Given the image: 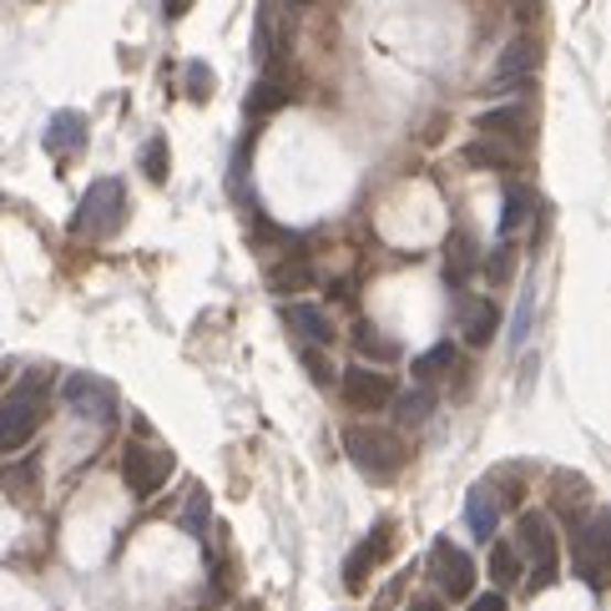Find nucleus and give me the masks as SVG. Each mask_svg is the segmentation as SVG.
Returning a JSON list of instances; mask_svg holds the SVG:
<instances>
[{
	"label": "nucleus",
	"instance_id": "obj_15",
	"mask_svg": "<svg viewBox=\"0 0 611 611\" xmlns=\"http://www.w3.org/2000/svg\"><path fill=\"white\" fill-rule=\"evenodd\" d=\"M455 329H460V339H465L470 349H485L495 334H501V303L485 299V293H470V299H460Z\"/></svg>",
	"mask_w": 611,
	"mask_h": 611
},
{
	"label": "nucleus",
	"instance_id": "obj_2",
	"mask_svg": "<svg viewBox=\"0 0 611 611\" xmlns=\"http://www.w3.org/2000/svg\"><path fill=\"white\" fill-rule=\"evenodd\" d=\"M46 395H51L46 374H25L11 395L0 399V455H15V450L36 440L41 420H46Z\"/></svg>",
	"mask_w": 611,
	"mask_h": 611
},
{
	"label": "nucleus",
	"instance_id": "obj_7",
	"mask_svg": "<svg viewBox=\"0 0 611 611\" xmlns=\"http://www.w3.org/2000/svg\"><path fill=\"white\" fill-rule=\"evenodd\" d=\"M395 395H399V384L384 369H369V364H349V369L339 374V399H344L354 415H379V409L395 405Z\"/></svg>",
	"mask_w": 611,
	"mask_h": 611
},
{
	"label": "nucleus",
	"instance_id": "obj_32",
	"mask_svg": "<svg viewBox=\"0 0 611 611\" xmlns=\"http://www.w3.org/2000/svg\"><path fill=\"white\" fill-rule=\"evenodd\" d=\"M182 530H192V536H203V526H207V491L203 485H192V495H187V511H182Z\"/></svg>",
	"mask_w": 611,
	"mask_h": 611
},
{
	"label": "nucleus",
	"instance_id": "obj_3",
	"mask_svg": "<svg viewBox=\"0 0 611 611\" xmlns=\"http://www.w3.org/2000/svg\"><path fill=\"white\" fill-rule=\"evenodd\" d=\"M516 551L530 561L526 591H551L561 581V540H556V521L546 511H521L516 516Z\"/></svg>",
	"mask_w": 611,
	"mask_h": 611
},
{
	"label": "nucleus",
	"instance_id": "obj_8",
	"mask_svg": "<svg viewBox=\"0 0 611 611\" xmlns=\"http://www.w3.org/2000/svg\"><path fill=\"white\" fill-rule=\"evenodd\" d=\"M571 571L587 581L591 591H607L611 587V540L597 521H581L571 536Z\"/></svg>",
	"mask_w": 611,
	"mask_h": 611
},
{
	"label": "nucleus",
	"instance_id": "obj_30",
	"mask_svg": "<svg viewBox=\"0 0 611 611\" xmlns=\"http://www.w3.org/2000/svg\"><path fill=\"white\" fill-rule=\"evenodd\" d=\"M480 268H485V278H491V283H511V274H516V238H505Z\"/></svg>",
	"mask_w": 611,
	"mask_h": 611
},
{
	"label": "nucleus",
	"instance_id": "obj_4",
	"mask_svg": "<svg viewBox=\"0 0 611 611\" xmlns=\"http://www.w3.org/2000/svg\"><path fill=\"white\" fill-rule=\"evenodd\" d=\"M121 223H127V182L121 178H96L82 192V203L72 213V233L76 238H117Z\"/></svg>",
	"mask_w": 611,
	"mask_h": 611
},
{
	"label": "nucleus",
	"instance_id": "obj_1",
	"mask_svg": "<svg viewBox=\"0 0 611 611\" xmlns=\"http://www.w3.org/2000/svg\"><path fill=\"white\" fill-rule=\"evenodd\" d=\"M344 455L349 465L360 470L374 485H389V480L405 475L409 465V444L395 430H379V425H344Z\"/></svg>",
	"mask_w": 611,
	"mask_h": 611
},
{
	"label": "nucleus",
	"instance_id": "obj_10",
	"mask_svg": "<svg viewBox=\"0 0 611 611\" xmlns=\"http://www.w3.org/2000/svg\"><path fill=\"white\" fill-rule=\"evenodd\" d=\"M540 66V41L536 36H516L511 46L495 56L491 66V82H485V96H501V92H526L530 76Z\"/></svg>",
	"mask_w": 611,
	"mask_h": 611
},
{
	"label": "nucleus",
	"instance_id": "obj_25",
	"mask_svg": "<svg viewBox=\"0 0 611 611\" xmlns=\"http://www.w3.org/2000/svg\"><path fill=\"white\" fill-rule=\"evenodd\" d=\"M395 420L399 425H409V430H415V425H425L435 415V395L430 389H425V384H415V389H405V395H395Z\"/></svg>",
	"mask_w": 611,
	"mask_h": 611
},
{
	"label": "nucleus",
	"instance_id": "obj_33",
	"mask_svg": "<svg viewBox=\"0 0 611 611\" xmlns=\"http://www.w3.org/2000/svg\"><path fill=\"white\" fill-rule=\"evenodd\" d=\"M207 92H213V72H207L203 61H192L187 66V96L192 101H207Z\"/></svg>",
	"mask_w": 611,
	"mask_h": 611
},
{
	"label": "nucleus",
	"instance_id": "obj_27",
	"mask_svg": "<svg viewBox=\"0 0 611 611\" xmlns=\"http://www.w3.org/2000/svg\"><path fill=\"white\" fill-rule=\"evenodd\" d=\"M530 207H536V197H530V187H521V182H511L505 187V207H501V238H511V233L521 228L530 217Z\"/></svg>",
	"mask_w": 611,
	"mask_h": 611
},
{
	"label": "nucleus",
	"instance_id": "obj_35",
	"mask_svg": "<svg viewBox=\"0 0 611 611\" xmlns=\"http://www.w3.org/2000/svg\"><path fill=\"white\" fill-rule=\"evenodd\" d=\"M187 11H192V0H162V15H168V21H182Z\"/></svg>",
	"mask_w": 611,
	"mask_h": 611
},
{
	"label": "nucleus",
	"instance_id": "obj_14",
	"mask_svg": "<svg viewBox=\"0 0 611 611\" xmlns=\"http://www.w3.org/2000/svg\"><path fill=\"white\" fill-rule=\"evenodd\" d=\"M389 540H395V521H379V526H374L369 536L349 551V561H344V591L364 597V587H369V576H374V566H379V556L389 551Z\"/></svg>",
	"mask_w": 611,
	"mask_h": 611
},
{
	"label": "nucleus",
	"instance_id": "obj_6",
	"mask_svg": "<svg viewBox=\"0 0 611 611\" xmlns=\"http://www.w3.org/2000/svg\"><path fill=\"white\" fill-rule=\"evenodd\" d=\"M172 470H178V460H172L162 444L132 440L127 444V455H121V485H127L137 501H152V495L172 480Z\"/></svg>",
	"mask_w": 611,
	"mask_h": 611
},
{
	"label": "nucleus",
	"instance_id": "obj_39",
	"mask_svg": "<svg viewBox=\"0 0 611 611\" xmlns=\"http://www.w3.org/2000/svg\"><path fill=\"white\" fill-rule=\"evenodd\" d=\"M238 611H264V607H258V601H243V607Z\"/></svg>",
	"mask_w": 611,
	"mask_h": 611
},
{
	"label": "nucleus",
	"instance_id": "obj_34",
	"mask_svg": "<svg viewBox=\"0 0 611 611\" xmlns=\"http://www.w3.org/2000/svg\"><path fill=\"white\" fill-rule=\"evenodd\" d=\"M465 611H505V591H475L465 601Z\"/></svg>",
	"mask_w": 611,
	"mask_h": 611
},
{
	"label": "nucleus",
	"instance_id": "obj_36",
	"mask_svg": "<svg viewBox=\"0 0 611 611\" xmlns=\"http://www.w3.org/2000/svg\"><path fill=\"white\" fill-rule=\"evenodd\" d=\"M405 611H444V601L440 597H415Z\"/></svg>",
	"mask_w": 611,
	"mask_h": 611
},
{
	"label": "nucleus",
	"instance_id": "obj_11",
	"mask_svg": "<svg viewBox=\"0 0 611 611\" xmlns=\"http://www.w3.org/2000/svg\"><path fill=\"white\" fill-rule=\"evenodd\" d=\"M546 505H551V516L581 526V521H591L597 491H591V480L581 475V470H551V480H546Z\"/></svg>",
	"mask_w": 611,
	"mask_h": 611
},
{
	"label": "nucleus",
	"instance_id": "obj_19",
	"mask_svg": "<svg viewBox=\"0 0 611 611\" xmlns=\"http://www.w3.org/2000/svg\"><path fill=\"white\" fill-rule=\"evenodd\" d=\"M460 157H465L470 168H485V172H516L521 168V147L501 142V137H475V142H465Z\"/></svg>",
	"mask_w": 611,
	"mask_h": 611
},
{
	"label": "nucleus",
	"instance_id": "obj_29",
	"mask_svg": "<svg viewBox=\"0 0 611 611\" xmlns=\"http://www.w3.org/2000/svg\"><path fill=\"white\" fill-rule=\"evenodd\" d=\"M168 137L157 132V137H147V147H142V172H147V182H168Z\"/></svg>",
	"mask_w": 611,
	"mask_h": 611
},
{
	"label": "nucleus",
	"instance_id": "obj_12",
	"mask_svg": "<svg viewBox=\"0 0 611 611\" xmlns=\"http://www.w3.org/2000/svg\"><path fill=\"white\" fill-rule=\"evenodd\" d=\"M61 399L92 425H111L117 420V389L111 379H96V374H72V379L61 384Z\"/></svg>",
	"mask_w": 611,
	"mask_h": 611
},
{
	"label": "nucleus",
	"instance_id": "obj_23",
	"mask_svg": "<svg viewBox=\"0 0 611 611\" xmlns=\"http://www.w3.org/2000/svg\"><path fill=\"white\" fill-rule=\"evenodd\" d=\"M278 107H288V86H283V76H264V82L248 92V101H243V111H248L253 121H264V117H274Z\"/></svg>",
	"mask_w": 611,
	"mask_h": 611
},
{
	"label": "nucleus",
	"instance_id": "obj_5",
	"mask_svg": "<svg viewBox=\"0 0 611 611\" xmlns=\"http://www.w3.org/2000/svg\"><path fill=\"white\" fill-rule=\"evenodd\" d=\"M425 571H430L435 597H440V601H470V597H475L480 571H475V561H470V551H460L455 540H435Z\"/></svg>",
	"mask_w": 611,
	"mask_h": 611
},
{
	"label": "nucleus",
	"instance_id": "obj_24",
	"mask_svg": "<svg viewBox=\"0 0 611 611\" xmlns=\"http://www.w3.org/2000/svg\"><path fill=\"white\" fill-rule=\"evenodd\" d=\"M521 576H526V556L516 551V540H501V546L491 551V581H495V591L516 587Z\"/></svg>",
	"mask_w": 611,
	"mask_h": 611
},
{
	"label": "nucleus",
	"instance_id": "obj_17",
	"mask_svg": "<svg viewBox=\"0 0 611 611\" xmlns=\"http://www.w3.org/2000/svg\"><path fill=\"white\" fill-rule=\"evenodd\" d=\"M455 369H460V344H455V339H440V344H430L425 354H415V364H409L415 384H425V389L444 384Z\"/></svg>",
	"mask_w": 611,
	"mask_h": 611
},
{
	"label": "nucleus",
	"instance_id": "obj_21",
	"mask_svg": "<svg viewBox=\"0 0 611 611\" xmlns=\"http://www.w3.org/2000/svg\"><path fill=\"white\" fill-rule=\"evenodd\" d=\"M480 268V243H475V233H465V228H455L450 233V243H444V278H450V288H460L470 274Z\"/></svg>",
	"mask_w": 611,
	"mask_h": 611
},
{
	"label": "nucleus",
	"instance_id": "obj_31",
	"mask_svg": "<svg viewBox=\"0 0 611 611\" xmlns=\"http://www.w3.org/2000/svg\"><path fill=\"white\" fill-rule=\"evenodd\" d=\"M299 364L313 374V384H334L339 379V369L324 360V349H319V344H299Z\"/></svg>",
	"mask_w": 611,
	"mask_h": 611
},
{
	"label": "nucleus",
	"instance_id": "obj_18",
	"mask_svg": "<svg viewBox=\"0 0 611 611\" xmlns=\"http://www.w3.org/2000/svg\"><path fill=\"white\" fill-rule=\"evenodd\" d=\"M283 324L303 339V344H319L329 349L334 344V319L324 309H313V303H283Z\"/></svg>",
	"mask_w": 611,
	"mask_h": 611
},
{
	"label": "nucleus",
	"instance_id": "obj_28",
	"mask_svg": "<svg viewBox=\"0 0 611 611\" xmlns=\"http://www.w3.org/2000/svg\"><path fill=\"white\" fill-rule=\"evenodd\" d=\"M354 344H360L364 360H379V364H395L399 360V344L389 334H379L374 324H354Z\"/></svg>",
	"mask_w": 611,
	"mask_h": 611
},
{
	"label": "nucleus",
	"instance_id": "obj_13",
	"mask_svg": "<svg viewBox=\"0 0 611 611\" xmlns=\"http://www.w3.org/2000/svg\"><path fill=\"white\" fill-rule=\"evenodd\" d=\"M475 127L485 137H501V142H511V147H521V152H526L530 137H536V111H530V101H505V107L480 111Z\"/></svg>",
	"mask_w": 611,
	"mask_h": 611
},
{
	"label": "nucleus",
	"instance_id": "obj_9",
	"mask_svg": "<svg viewBox=\"0 0 611 611\" xmlns=\"http://www.w3.org/2000/svg\"><path fill=\"white\" fill-rule=\"evenodd\" d=\"M253 56L264 66V76H283L288 61V15L278 0H258V15H253Z\"/></svg>",
	"mask_w": 611,
	"mask_h": 611
},
{
	"label": "nucleus",
	"instance_id": "obj_38",
	"mask_svg": "<svg viewBox=\"0 0 611 611\" xmlns=\"http://www.w3.org/2000/svg\"><path fill=\"white\" fill-rule=\"evenodd\" d=\"M278 6H293V11H303V6H313V0H278Z\"/></svg>",
	"mask_w": 611,
	"mask_h": 611
},
{
	"label": "nucleus",
	"instance_id": "obj_26",
	"mask_svg": "<svg viewBox=\"0 0 611 611\" xmlns=\"http://www.w3.org/2000/svg\"><path fill=\"white\" fill-rule=\"evenodd\" d=\"M309 283H313L309 258H283L278 268H268V288H274V293H303Z\"/></svg>",
	"mask_w": 611,
	"mask_h": 611
},
{
	"label": "nucleus",
	"instance_id": "obj_40",
	"mask_svg": "<svg viewBox=\"0 0 611 611\" xmlns=\"http://www.w3.org/2000/svg\"><path fill=\"white\" fill-rule=\"evenodd\" d=\"M6 374H11V364H6V360H0V384H6Z\"/></svg>",
	"mask_w": 611,
	"mask_h": 611
},
{
	"label": "nucleus",
	"instance_id": "obj_37",
	"mask_svg": "<svg viewBox=\"0 0 611 611\" xmlns=\"http://www.w3.org/2000/svg\"><path fill=\"white\" fill-rule=\"evenodd\" d=\"M516 11H521V21H536V15H540V11H546V6H540V0H521Z\"/></svg>",
	"mask_w": 611,
	"mask_h": 611
},
{
	"label": "nucleus",
	"instance_id": "obj_20",
	"mask_svg": "<svg viewBox=\"0 0 611 611\" xmlns=\"http://www.w3.org/2000/svg\"><path fill=\"white\" fill-rule=\"evenodd\" d=\"M86 147V117L82 111H56L46 121V152L51 157H76Z\"/></svg>",
	"mask_w": 611,
	"mask_h": 611
},
{
	"label": "nucleus",
	"instance_id": "obj_22",
	"mask_svg": "<svg viewBox=\"0 0 611 611\" xmlns=\"http://www.w3.org/2000/svg\"><path fill=\"white\" fill-rule=\"evenodd\" d=\"M0 491L11 495V501L31 505L41 495V465H36V460H15V465H0Z\"/></svg>",
	"mask_w": 611,
	"mask_h": 611
},
{
	"label": "nucleus",
	"instance_id": "obj_16",
	"mask_svg": "<svg viewBox=\"0 0 611 611\" xmlns=\"http://www.w3.org/2000/svg\"><path fill=\"white\" fill-rule=\"evenodd\" d=\"M501 511H505V501H501V491H495L491 480H480V485H470V495H465V521H470V536L491 540V536H495V526H501Z\"/></svg>",
	"mask_w": 611,
	"mask_h": 611
}]
</instances>
